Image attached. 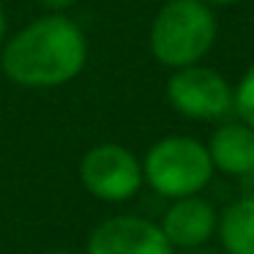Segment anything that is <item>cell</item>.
Returning a JSON list of instances; mask_svg holds the SVG:
<instances>
[{
    "instance_id": "6da1fadb",
    "label": "cell",
    "mask_w": 254,
    "mask_h": 254,
    "mask_svg": "<svg viewBox=\"0 0 254 254\" xmlns=\"http://www.w3.org/2000/svg\"><path fill=\"white\" fill-rule=\"evenodd\" d=\"M88 33L68 14H41L0 47V68L25 90H52L77 79L88 66Z\"/></svg>"
},
{
    "instance_id": "7a4b0ae2",
    "label": "cell",
    "mask_w": 254,
    "mask_h": 254,
    "mask_svg": "<svg viewBox=\"0 0 254 254\" xmlns=\"http://www.w3.org/2000/svg\"><path fill=\"white\" fill-rule=\"evenodd\" d=\"M219 41L216 8L205 0H167L148 30V50L159 66L186 68L202 63Z\"/></svg>"
},
{
    "instance_id": "3957f363",
    "label": "cell",
    "mask_w": 254,
    "mask_h": 254,
    "mask_svg": "<svg viewBox=\"0 0 254 254\" xmlns=\"http://www.w3.org/2000/svg\"><path fill=\"white\" fill-rule=\"evenodd\" d=\"M213 161L205 142L186 134L161 137L148 148L142 159V178L156 194L181 199L199 194L213 178Z\"/></svg>"
},
{
    "instance_id": "277c9868",
    "label": "cell",
    "mask_w": 254,
    "mask_h": 254,
    "mask_svg": "<svg viewBox=\"0 0 254 254\" xmlns=\"http://www.w3.org/2000/svg\"><path fill=\"white\" fill-rule=\"evenodd\" d=\"M167 104L186 121L216 123L232 112V85L221 71L194 63L170 71L164 85Z\"/></svg>"
},
{
    "instance_id": "5b68a950",
    "label": "cell",
    "mask_w": 254,
    "mask_h": 254,
    "mask_svg": "<svg viewBox=\"0 0 254 254\" xmlns=\"http://www.w3.org/2000/svg\"><path fill=\"white\" fill-rule=\"evenodd\" d=\"M79 181L85 191L101 202H126L137 197L139 186L145 183L142 159L118 142L93 145L79 161Z\"/></svg>"
},
{
    "instance_id": "8992f818",
    "label": "cell",
    "mask_w": 254,
    "mask_h": 254,
    "mask_svg": "<svg viewBox=\"0 0 254 254\" xmlns=\"http://www.w3.org/2000/svg\"><path fill=\"white\" fill-rule=\"evenodd\" d=\"M88 254H175L156 221L145 216H110L88 238Z\"/></svg>"
},
{
    "instance_id": "52a82bcc",
    "label": "cell",
    "mask_w": 254,
    "mask_h": 254,
    "mask_svg": "<svg viewBox=\"0 0 254 254\" xmlns=\"http://www.w3.org/2000/svg\"><path fill=\"white\" fill-rule=\"evenodd\" d=\"M159 227L167 235V241H170L172 249L191 252V249H202L205 243L216 235L219 210H216L213 202H208L205 197L191 194V197L172 199V205L164 210V216H161Z\"/></svg>"
},
{
    "instance_id": "ba28073f",
    "label": "cell",
    "mask_w": 254,
    "mask_h": 254,
    "mask_svg": "<svg viewBox=\"0 0 254 254\" xmlns=\"http://www.w3.org/2000/svg\"><path fill=\"white\" fill-rule=\"evenodd\" d=\"M213 170L232 178H243L254 172V128L243 121L219 123L205 142Z\"/></svg>"
},
{
    "instance_id": "9c48e42d",
    "label": "cell",
    "mask_w": 254,
    "mask_h": 254,
    "mask_svg": "<svg viewBox=\"0 0 254 254\" xmlns=\"http://www.w3.org/2000/svg\"><path fill=\"white\" fill-rule=\"evenodd\" d=\"M216 235L224 254H254V197L230 202L219 216Z\"/></svg>"
},
{
    "instance_id": "30bf717a",
    "label": "cell",
    "mask_w": 254,
    "mask_h": 254,
    "mask_svg": "<svg viewBox=\"0 0 254 254\" xmlns=\"http://www.w3.org/2000/svg\"><path fill=\"white\" fill-rule=\"evenodd\" d=\"M232 112L238 115V121L254 128V61L241 74L238 85H232Z\"/></svg>"
},
{
    "instance_id": "8fae6325",
    "label": "cell",
    "mask_w": 254,
    "mask_h": 254,
    "mask_svg": "<svg viewBox=\"0 0 254 254\" xmlns=\"http://www.w3.org/2000/svg\"><path fill=\"white\" fill-rule=\"evenodd\" d=\"M44 14H68V8H74L79 0H36Z\"/></svg>"
},
{
    "instance_id": "7c38bea8",
    "label": "cell",
    "mask_w": 254,
    "mask_h": 254,
    "mask_svg": "<svg viewBox=\"0 0 254 254\" xmlns=\"http://www.w3.org/2000/svg\"><path fill=\"white\" fill-rule=\"evenodd\" d=\"M6 39H8V17H6V11H3V3H0V47H3Z\"/></svg>"
},
{
    "instance_id": "4fadbf2b",
    "label": "cell",
    "mask_w": 254,
    "mask_h": 254,
    "mask_svg": "<svg viewBox=\"0 0 254 254\" xmlns=\"http://www.w3.org/2000/svg\"><path fill=\"white\" fill-rule=\"evenodd\" d=\"M210 8H232L238 6V3H243V0H205Z\"/></svg>"
},
{
    "instance_id": "5bb4252c",
    "label": "cell",
    "mask_w": 254,
    "mask_h": 254,
    "mask_svg": "<svg viewBox=\"0 0 254 254\" xmlns=\"http://www.w3.org/2000/svg\"><path fill=\"white\" fill-rule=\"evenodd\" d=\"M186 254H216V252H202V249H191V252H186Z\"/></svg>"
},
{
    "instance_id": "9a60e30c",
    "label": "cell",
    "mask_w": 254,
    "mask_h": 254,
    "mask_svg": "<svg viewBox=\"0 0 254 254\" xmlns=\"http://www.w3.org/2000/svg\"><path fill=\"white\" fill-rule=\"evenodd\" d=\"M47 254H71V252H47Z\"/></svg>"
},
{
    "instance_id": "2e32d148",
    "label": "cell",
    "mask_w": 254,
    "mask_h": 254,
    "mask_svg": "<svg viewBox=\"0 0 254 254\" xmlns=\"http://www.w3.org/2000/svg\"><path fill=\"white\" fill-rule=\"evenodd\" d=\"M150 3H159V6H161V3H167V0H150Z\"/></svg>"
},
{
    "instance_id": "e0dca14e",
    "label": "cell",
    "mask_w": 254,
    "mask_h": 254,
    "mask_svg": "<svg viewBox=\"0 0 254 254\" xmlns=\"http://www.w3.org/2000/svg\"><path fill=\"white\" fill-rule=\"evenodd\" d=\"M0 3H6V0H0Z\"/></svg>"
}]
</instances>
